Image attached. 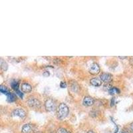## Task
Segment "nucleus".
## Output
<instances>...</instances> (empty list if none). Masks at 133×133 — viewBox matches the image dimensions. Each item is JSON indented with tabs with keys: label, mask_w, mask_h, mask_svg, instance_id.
<instances>
[{
	"label": "nucleus",
	"mask_w": 133,
	"mask_h": 133,
	"mask_svg": "<svg viewBox=\"0 0 133 133\" xmlns=\"http://www.w3.org/2000/svg\"><path fill=\"white\" fill-rule=\"evenodd\" d=\"M69 109L66 104L65 103H60L57 107V116L59 120L65 119L69 115Z\"/></svg>",
	"instance_id": "nucleus-1"
},
{
	"label": "nucleus",
	"mask_w": 133,
	"mask_h": 133,
	"mask_svg": "<svg viewBox=\"0 0 133 133\" xmlns=\"http://www.w3.org/2000/svg\"><path fill=\"white\" fill-rule=\"evenodd\" d=\"M27 105L33 108H39L41 106V101L36 97H29L27 100Z\"/></svg>",
	"instance_id": "nucleus-2"
},
{
	"label": "nucleus",
	"mask_w": 133,
	"mask_h": 133,
	"mask_svg": "<svg viewBox=\"0 0 133 133\" xmlns=\"http://www.w3.org/2000/svg\"><path fill=\"white\" fill-rule=\"evenodd\" d=\"M45 109L47 111L52 112L57 109V104L56 102L53 99L49 98L45 102Z\"/></svg>",
	"instance_id": "nucleus-3"
},
{
	"label": "nucleus",
	"mask_w": 133,
	"mask_h": 133,
	"mask_svg": "<svg viewBox=\"0 0 133 133\" xmlns=\"http://www.w3.org/2000/svg\"><path fill=\"white\" fill-rule=\"evenodd\" d=\"M12 116L13 117H19L21 119H24L26 117V112L22 108H16L13 110L12 113H11Z\"/></svg>",
	"instance_id": "nucleus-4"
},
{
	"label": "nucleus",
	"mask_w": 133,
	"mask_h": 133,
	"mask_svg": "<svg viewBox=\"0 0 133 133\" xmlns=\"http://www.w3.org/2000/svg\"><path fill=\"white\" fill-rule=\"evenodd\" d=\"M100 79L102 82H104L106 84L110 83L113 81V75L110 73H102L100 75Z\"/></svg>",
	"instance_id": "nucleus-5"
},
{
	"label": "nucleus",
	"mask_w": 133,
	"mask_h": 133,
	"mask_svg": "<svg viewBox=\"0 0 133 133\" xmlns=\"http://www.w3.org/2000/svg\"><path fill=\"white\" fill-rule=\"evenodd\" d=\"M100 72V66L99 65L96 63H93L91 65L90 68H89V73H90L91 75H97L99 74Z\"/></svg>",
	"instance_id": "nucleus-6"
},
{
	"label": "nucleus",
	"mask_w": 133,
	"mask_h": 133,
	"mask_svg": "<svg viewBox=\"0 0 133 133\" xmlns=\"http://www.w3.org/2000/svg\"><path fill=\"white\" fill-rule=\"evenodd\" d=\"M94 104V99L91 97L86 96L84 97L83 101V104L85 106H91Z\"/></svg>",
	"instance_id": "nucleus-7"
},
{
	"label": "nucleus",
	"mask_w": 133,
	"mask_h": 133,
	"mask_svg": "<svg viewBox=\"0 0 133 133\" xmlns=\"http://www.w3.org/2000/svg\"><path fill=\"white\" fill-rule=\"evenodd\" d=\"M21 88L22 91L24 92V93H30L32 91V86H31V85L27 83H22Z\"/></svg>",
	"instance_id": "nucleus-8"
},
{
	"label": "nucleus",
	"mask_w": 133,
	"mask_h": 133,
	"mask_svg": "<svg viewBox=\"0 0 133 133\" xmlns=\"http://www.w3.org/2000/svg\"><path fill=\"white\" fill-rule=\"evenodd\" d=\"M90 83L93 86H100L102 85V81L100 78L95 77L91 79Z\"/></svg>",
	"instance_id": "nucleus-9"
},
{
	"label": "nucleus",
	"mask_w": 133,
	"mask_h": 133,
	"mask_svg": "<svg viewBox=\"0 0 133 133\" xmlns=\"http://www.w3.org/2000/svg\"><path fill=\"white\" fill-rule=\"evenodd\" d=\"M33 130V126L30 124H26L23 126L21 129L22 133H30Z\"/></svg>",
	"instance_id": "nucleus-10"
},
{
	"label": "nucleus",
	"mask_w": 133,
	"mask_h": 133,
	"mask_svg": "<svg viewBox=\"0 0 133 133\" xmlns=\"http://www.w3.org/2000/svg\"><path fill=\"white\" fill-rule=\"evenodd\" d=\"M70 87L72 91L75 92V93H77L80 90V86H79V84L77 82H75V81H72L70 83Z\"/></svg>",
	"instance_id": "nucleus-11"
},
{
	"label": "nucleus",
	"mask_w": 133,
	"mask_h": 133,
	"mask_svg": "<svg viewBox=\"0 0 133 133\" xmlns=\"http://www.w3.org/2000/svg\"><path fill=\"white\" fill-rule=\"evenodd\" d=\"M11 86L13 88V90H15V91L17 90H19V81L18 80H13L11 81Z\"/></svg>",
	"instance_id": "nucleus-12"
},
{
	"label": "nucleus",
	"mask_w": 133,
	"mask_h": 133,
	"mask_svg": "<svg viewBox=\"0 0 133 133\" xmlns=\"http://www.w3.org/2000/svg\"><path fill=\"white\" fill-rule=\"evenodd\" d=\"M7 101H8V102H10V103H11V102H14V101H16L17 99L16 95H15V94L11 93L10 92H9V93L7 95Z\"/></svg>",
	"instance_id": "nucleus-13"
},
{
	"label": "nucleus",
	"mask_w": 133,
	"mask_h": 133,
	"mask_svg": "<svg viewBox=\"0 0 133 133\" xmlns=\"http://www.w3.org/2000/svg\"><path fill=\"white\" fill-rule=\"evenodd\" d=\"M0 69L3 71H6L7 69V63L2 59H0Z\"/></svg>",
	"instance_id": "nucleus-14"
},
{
	"label": "nucleus",
	"mask_w": 133,
	"mask_h": 133,
	"mask_svg": "<svg viewBox=\"0 0 133 133\" xmlns=\"http://www.w3.org/2000/svg\"><path fill=\"white\" fill-rule=\"evenodd\" d=\"M0 93L5 94L7 95V94L9 93V91L8 90V88L5 85H0Z\"/></svg>",
	"instance_id": "nucleus-15"
},
{
	"label": "nucleus",
	"mask_w": 133,
	"mask_h": 133,
	"mask_svg": "<svg viewBox=\"0 0 133 133\" xmlns=\"http://www.w3.org/2000/svg\"><path fill=\"white\" fill-rule=\"evenodd\" d=\"M120 90L119 88H117V87H112L109 91H108V93H109L110 95H115V94H119L120 93Z\"/></svg>",
	"instance_id": "nucleus-16"
},
{
	"label": "nucleus",
	"mask_w": 133,
	"mask_h": 133,
	"mask_svg": "<svg viewBox=\"0 0 133 133\" xmlns=\"http://www.w3.org/2000/svg\"><path fill=\"white\" fill-rule=\"evenodd\" d=\"M57 133H72V132L69 131V130H67L64 128H58Z\"/></svg>",
	"instance_id": "nucleus-17"
},
{
	"label": "nucleus",
	"mask_w": 133,
	"mask_h": 133,
	"mask_svg": "<svg viewBox=\"0 0 133 133\" xmlns=\"http://www.w3.org/2000/svg\"><path fill=\"white\" fill-rule=\"evenodd\" d=\"M60 87L61 88H65L66 87V83H65V81H61V83H60Z\"/></svg>",
	"instance_id": "nucleus-18"
},
{
	"label": "nucleus",
	"mask_w": 133,
	"mask_h": 133,
	"mask_svg": "<svg viewBox=\"0 0 133 133\" xmlns=\"http://www.w3.org/2000/svg\"><path fill=\"white\" fill-rule=\"evenodd\" d=\"M16 93H17V95H18L19 96L20 98H21V99H23V97H24V94L22 92L20 91L19 90H17V91H16Z\"/></svg>",
	"instance_id": "nucleus-19"
},
{
	"label": "nucleus",
	"mask_w": 133,
	"mask_h": 133,
	"mask_svg": "<svg viewBox=\"0 0 133 133\" xmlns=\"http://www.w3.org/2000/svg\"><path fill=\"white\" fill-rule=\"evenodd\" d=\"M112 88V86H110V85L109 83H108V84H106V85H105L104 86V88H105L106 90L109 91L110 89V88Z\"/></svg>",
	"instance_id": "nucleus-20"
},
{
	"label": "nucleus",
	"mask_w": 133,
	"mask_h": 133,
	"mask_svg": "<svg viewBox=\"0 0 133 133\" xmlns=\"http://www.w3.org/2000/svg\"><path fill=\"white\" fill-rule=\"evenodd\" d=\"M43 75L44 76V77H49V76L50 75V73H49V72L47 71H45L43 72Z\"/></svg>",
	"instance_id": "nucleus-21"
},
{
	"label": "nucleus",
	"mask_w": 133,
	"mask_h": 133,
	"mask_svg": "<svg viewBox=\"0 0 133 133\" xmlns=\"http://www.w3.org/2000/svg\"><path fill=\"white\" fill-rule=\"evenodd\" d=\"M115 98H113V99H112V100H111V104H110L112 106H113L114 104H115Z\"/></svg>",
	"instance_id": "nucleus-22"
},
{
	"label": "nucleus",
	"mask_w": 133,
	"mask_h": 133,
	"mask_svg": "<svg viewBox=\"0 0 133 133\" xmlns=\"http://www.w3.org/2000/svg\"><path fill=\"white\" fill-rule=\"evenodd\" d=\"M130 65L133 66V57L130 58Z\"/></svg>",
	"instance_id": "nucleus-23"
},
{
	"label": "nucleus",
	"mask_w": 133,
	"mask_h": 133,
	"mask_svg": "<svg viewBox=\"0 0 133 133\" xmlns=\"http://www.w3.org/2000/svg\"><path fill=\"white\" fill-rule=\"evenodd\" d=\"M130 130H132V132H133V122H132L130 125Z\"/></svg>",
	"instance_id": "nucleus-24"
},
{
	"label": "nucleus",
	"mask_w": 133,
	"mask_h": 133,
	"mask_svg": "<svg viewBox=\"0 0 133 133\" xmlns=\"http://www.w3.org/2000/svg\"><path fill=\"white\" fill-rule=\"evenodd\" d=\"M87 133H95V132H94L93 130H88V131L87 132Z\"/></svg>",
	"instance_id": "nucleus-25"
},
{
	"label": "nucleus",
	"mask_w": 133,
	"mask_h": 133,
	"mask_svg": "<svg viewBox=\"0 0 133 133\" xmlns=\"http://www.w3.org/2000/svg\"><path fill=\"white\" fill-rule=\"evenodd\" d=\"M35 133H42L41 132H40V131H36Z\"/></svg>",
	"instance_id": "nucleus-26"
}]
</instances>
